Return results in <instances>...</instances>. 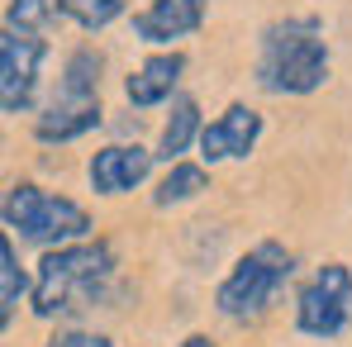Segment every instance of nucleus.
I'll return each instance as SVG.
<instances>
[{
	"label": "nucleus",
	"mask_w": 352,
	"mask_h": 347,
	"mask_svg": "<svg viewBox=\"0 0 352 347\" xmlns=\"http://www.w3.org/2000/svg\"><path fill=\"white\" fill-rule=\"evenodd\" d=\"M181 347H214V343H210L205 333H190V338H186V343H181Z\"/></svg>",
	"instance_id": "nucleus-18"
},
{
	"label": "nucleus",
	"mask_w": 352,
	"mask_h": 347,
	"mask_svg": "<svg viewBox=\"0 0 352 347\" xmlns=\"http://www.w3.org/2000/svg\"><path fill=\"white\" fill-rule=\"evenodd\" d=\"M205 24V0H153L133 14V38L143 43H176Z\"/></svg>",
	"instance_id": "nucleus-9"
},
{
	"label": "nucleus",
	"mask_w": 352,
	"mask_h": 347,
	"mask_svg": "<svg viewBox=\"0 0 352 347\" xmlns=\"http://www.w3.org/2000/svg\"><path fill=\"white\" fill-rule=\"evenodd\" d=\"M352 314V271L343 262H324L295 300V328L305 338H338Z\"/></svg>",
	"instance_id": "nucleus-5"
},
{
	"label": "nucleus",
	"mask_w": 352,
	"mask_h": 347,
	"mask_svg": "<svg viewBox=\"0 0 352 347\" xmlns=\"http://www.w3.org/2000/svg\"><path fill=\"white\" fill-rule=\"evenodd\" d=\"M153 157L157 153H148L138 143H110V148H100L91 157V190L96 195H124V190L143 186L148 172H153Z\"/></svg>",
	"instance_id": "nucleus-8"
},
{
	"label": "nucleus",
	"mask_w": 352,
	"mask_h": 347,
	"mask_svg": "<svg viewBox=\"0 0 352 347\" xmlns=\"http://www.w3.org/2000/svg\"><path fill=\"white\" fill-rule=\"evenodd\" d=\"M100 100H67L58 96L43 115L34 119V138L38 143H72V138H81V133H91V128H100Z\"/></svg>",
	"instance_id": "nucleus-10"
},
{
	"label": "nucleus",
	"mask_w": 352,
	"mask_h": 347,
	"mask_svg": "<svg viewBox=\"0 0 352 347\" xmlns=\"http://www.w3.org/2000/svg\"><path fill=\"white\" fill-rule=\"evenodd\" d=\"M295 271V257L286 243H257L252 252H243L234 262V271L219 281L214 290V309L224 314V319H234V324H248V319H257V314H267V304L276 300V290L291 281Z\"/></svg>",
	"instance_id": "nucleus-3"
},
{
	"label": "nucleus",
	"mask_w": 352,
	"mask_h": 347,
	"mask_svg": "<svg viewBox=\"0 0 352 347\" xmlns=\"http://www.w3.org/2000/svg\"><path fill=\"white\" fill-rule=\"evenodd\" d=\"M115 276V247L110 243H67L48 247L34 276V314L38 319H58L72 309H86V300H96L105 281Z\"/></svg>",
	"instance_id": "nucleus-2"
},
{
	"label": "nucleus",
	"mask_w": 352,
	"mask_h": 347,
	"mask_svg": "<svg viewBox=\"0 0 352 347\" xmlns=\"http://www.w3.org/2000/svg\"><path fill=\"white\" fill-rule=\"evenodd\" d=\"M257 138H262V115L238 100L214 124L200 128V157L205 162H238V157H248L257 148Z\"/></svg>",
	"instance_id": "nucleus-7"
},
{
	"label": "nucleus",
	"mask_w": 352,
	"mask_h": 347,
	"mask_svg": "<svg viewBox=\"0 0 352 347\" xmlns=\"http://www.w3.org/2000/svg\"><path fill=\"white\" fill-rule=\"evenodd\" d=\"M48 347H115L105 333H86V328H62L48 338Z\"/></svg>",
	"instance_id": "nucleus-17"
},
{
	"label": "nucleus",
	"mask_w": 352,
	"mask_h": 347,
	"mask_svg": "<svg viewBox=\"0 0 352 347\" xmlns=\"http://www.w3.org/2000/svg\"><path fill=\"white\" fill-rule=\"evenodd\" d=\"M5 229L19 233L24 243H38V247H67V243L86 238L96 224L76 200L53 195L34 181H14L5 190Z\"/></svg>",
	"instance_id": "nucleus-4"
},
{
	"label": "nucleus",
	"mask_w": 352,
	"mask_h": 347,
	"mask_svg": "<svg viewBox=\"0 0 352 347\" xmlns=\"http://www.w3.org/2000/svg\"><path fill=\"white\" fill-rule=\"evenodd\" d=\"M200 138V110L195 100H172V119L162 124V138H157V157L162 162H181V153H190V143Z\"/></svg>",
	"instance_id": "nucleus-12"
},
{
	"label": "nucleus",
	"mask_w": 352,
	"mask_h": 347,
	"mask_svg": "<svg viewBox=\"0 0 352 347\" xmlns=\"http://www.w3.org/2000/svg\"><path fill=\"white\" fill-rule=\"evenodd\" d=\"M124 5H129V0H62V14H67L72 24H81L86 34H96V29L115 24L119 14H124Z\"/></svg>",
	"instance_id": "nucleus-15"
},
{
	"label": "nucleus",
	"mask_w": 352,
	"mask_h": 347,
	"mask_svg": "<svg viewBox=\"0 0 352 347\" xmlns=\"http://www.w3.org/2000/svg\"><path fill=\"white\" fill-rule=\"evenodd\" d=\"M19 295H24V271H19L14 243H10V238H0V324H10V319H14Z\"/></svg>",
	"instance_id": "nucleus-14"
},
{
	"label": "nucleus",
	"mask_w": 352,
	"mask_h": 347,
	"mask_svg": "<svg viewBox=\"0 0 352 347\" xmlns=\"http://www.w3.org/2000/svg\"><path fill=\"white\" fill-rule=\"evenodd\" d=\"M53 14H62V0H10L5 5V24H14V29H43Z\"/></svg>",
	"instance_id": "nucleus-16"
},
{
	"label": "nucleus",
	"mask_w": 352,
	"mask_h": 347,
	"mask_svg": "<svg viewBox=\"0 0 352 347\" xmlns=\"http://www.w3.org/2000/svg\"><path fill=\"white\" fill-rule=\"evenodd\" d=\"M43 53H48V43L34 29L5 24V38H0V110L5 115H29Z\"/></svg>",
	"instance_id": "nucleus-6"
},
{
	"label": "nucleus",
	"mask_w": 352,
	"mask_h": 347,
	"mask_svg": "<svg viewBox=\"0 0 352 347\" xmlns=\"http://www.w3.org/2000/svg\"><path fill=\"white\" fill-rule=\"evenodd\" d=\"M210 190V172L205 167H190V162H172V172L162 176V186L153 190V205L157 210H172V205H186L195 195Z\"/></svg>",
	"instance_id": "nucleus-13"
},
{
	"label": "nucleus",
	"mask_w": 352,
	"mask_h": 347,
	"mask_svg": "<svg viewBox=\"0 0 352 347\" xmlns=\"http://www.w3.org/2000/svg\"><path fill=\"white\" fill-rule=\"evenodd\" d=\"M329 81V43L314 14L276 19L257 43V86L272 96H314Z\"/></svg>",
	"instance_id": "nucleus-1"
},
{
	"label": "nucleus",
	"mask_w": 352,
	"mask_h": 347,
	"mask_svg": "<svg viewBox=\"0 0 352 347\" xmlns=\"http://www.w3.org/2000/svg\"><path fill=\"white\" fill-rule=\"evenodd\" d=\"M181 71H186V58L181 53H157V58H148L129 81H124V96H129V105H138V110H148V105H162V100H172L176 81H181Z\"/></svg>",
	"instance_id": "nucleus-11"
}]
</instances>
